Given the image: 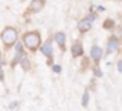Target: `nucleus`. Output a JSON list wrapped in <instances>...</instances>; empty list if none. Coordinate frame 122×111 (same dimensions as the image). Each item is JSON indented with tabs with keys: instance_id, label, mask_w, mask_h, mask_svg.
<instances>
[{
	"instance_id": "1",
	"label": "nucleus",
	"mask_w": 122,
	"mask_h": 111,
	"mask_svg": "<svg viewBox=\"0 0 122 111\" xmlns=\"http://www.w3.org/2000/svg\"><path fill=\"white\" fill-rule=\"evenodd\" d=\"M16 39H17V30L15 28H6L2 32V40L7 48H10L16 42Z\"/></svg>"
},
{
	"instance_id": "2",
	"label": "nucleus",
	"mask_w": 122,
	"mask_h": 111,
	"mask_svg": "<svg viewBox=\"0 0 122 111\" xmlns=\"http://www.w3.org/2000/svg\"><path fill=\"white\" fill-rule=\"evenodd\" d=\"M23 40H25V45L27 48H30V49H36L40 45V36H39L37 32H29V33H26L25 38H23Z\"/></svg>"
},
{
	"instance_id": "3",
	"label": "nucleus",
	"mask_w": 122,
	"mask_h": 111,
	"mask_svg": "<svg viewBox=\"0 0 122 111\" xmlns=\"http://www.w3.org/2000/svg\"><path fill=\"white\" fill-rule=\"evenodd\" d=\"M43 6H45V0H33V2L30 3V6H29V10L39 12V10H42Z\"/></svg>"
},
{
	"instance_id": "4",
	"label": "nucleus",
	"mask_w": 122,
	"mask_h": 111,
	"mask_svg": "<svg viewBox=\"0 0 122 111\" xmlns=\"http://www.w3.org/2000/svg\"><path fill=\"white\" fill-rule=\"evenodd\" d=\"M91 56L93 58V61H101V58H102V49L99 48V46H93L92 48V50H91Z\"/></svg>"
},
{
	"instance_id": "5",
	"label": "nucleus",
	"mask_w": 122,
	"mask_h": 111,
	"mask_svg": "<svg viewBox=\"0 0 122 111\" xmlns=\"http://www.w3.org/2000/svg\"><path fill=\"white\" fill-rule=\"evenodd\" d=\"M118 48H119V40H118L116 38H112V39L108 42V52H109V53H111V52H115Z\"/></svg>"
},
{
	"instance_id": "6",
	"label": "nucleus",
	"mask_w": 122,
	"mask_h": 111,
	"mask_svg": "<svg viewBox=\"0 0 122 111\" xmlns=\"http://www.w3.org/2000/svg\"><path fill=\"white\" fill-rule=\"evenodd\" d=\"M55 40L57 42V45L62 48V49L65 48V42H66V36H65V33H62V32L56 33V35H55Z\"/></svg>"
},
{
	"instance_id": "7",
	"label": "nucleus",
	"mask_w": 122,
	"mask_h": 111,
	"mask_svg": "<svg viewBox=\"0 0 122 111\" xmlns=\"http://www.w3.org/2000/svg\"><path fill=\"white\" fill-rule=\"evenodd\" d=\"M91 26H92V23H91L88 19L81 20V22L78 23V29H79L81 32H86V30H89V29H91Z\"/></svg>"
},
{
	"instance_id": "8",
	"label": "nucleus",
	"mask_w": 122,
	"mask_h": 111,
	"mask_svg": "<svg viewBox=\"0 0 122 111\" xmlns=\"http://www.w3.org/2000/svg\"><path fill=\"white\" fill-rule=\"evenodd\" d=\"M72 53H73V56H81V55L83 53V48H82L81 42L73 43V46H72Z\"/></svg>"
},
{
	"instance_id": "9",
	"label": "nucleus",
	"mask_w": 122,
	"mask_h": 111,
	"mask_svg": "<svg viewBox=\"0 0 122 111\" xmlns=\"http://www.w3.org/2000/svg\"><path fill=\"white\" fill-rule=\"evenodd\" d=\"M42 53H45L46 55V56H52V55H53V50H52V45L47 42L46 45H43L42 46Z\"/></svg>"
},
{
	"instance_id": "10",
	"label": "nucleus",
	"mask_w": 122,
	"mask_h": 111,
	"mask_svg": "<svg viewBox=\"0 0 122 111\" xmlns=\"http://www.w3.org/2000/svg\"><path fill=\"white\" fill-rule=\"evenodd\" d=\"M88 101H89V94H88V91L83 94V97H82V105L83 107H88Z\"/></svg>"
},
{
	"instance_id": "11",
	"label": "nucleus",
	"mask_w": 122,
	"mask_h": 111,
	"mask_svg": "<svg viewBox=\"0 0 122 111\" xmlns=\"http://www.w3.org/2000/svg\"><path fill=\"white\" fill-rule=\"evenodd\" d=\"M103 28H105V29H111V28H113V22H112L111 19H108V20L105 22V25H103Z\"/></svg>"
},
{
	"instance_id": "12",
	"label": "nucleus",
	"mask_w": 122,
	"mask_h": 111,
	"mask_svg": "<svg viewBox=\"0 0 122 111\" xmlns=\"http://www.w3.org/2000/svg\"><path fill=\"white\" fill-rule=\"evenodd\" d=\"M22 65L25 67V69H27V68H29V62H27V59H26V58L22 61Z\"/></svg>"
},
{
	"instance_id": "13",
	"label": "nucleus",
	"mask_w": 122,
	"mask_h": 111,
	"mask_svg": "<svg viewBox=\"0 0 122 111\" xmlns=\"http://www.w3.org/2000/svg\"><path fill=\"white\" fill-rule=\"evenodd\" d=\"M22 49H23L22 43H17V46H16V50H17V52H22Z\"/></svg>"
},
{
	"instance_id": "14",
	"label": "nucleus",
	"mask_w": 122,
	"mask_h": 111,
	"mask_svg": "<svg viewBox=\"0 0 122 111\" xmlns=\"http://www.w3.org/2000/svg\"><path fill=\"white\" fill-rule=\"evenodd\" d=\"M53 71L55 72H60V67L59 65H53Z\"/></svg>"
},
{
	"instance_id": "15",
	"label": "nucleus",
	"mask_w": 122,
	"mask_h": 111,
	"mask_svg": "<svg viewBox=\"0 0 122 111\" xmlns=\"http://www.w3.org/2000/svg\"><path fill=\"white\" fill-rule=\"evenodd\" d=\"M88 20L92 23V20H95V15H89V16H88Z\"/></svg>"
},
{
	"instance_id": "16",
	"label": "nucleus",
	"mask_w": 122,
	"mask_h": 111,
	"mask_svg": "<svg viewBox=\"0 0 122 111\" xmlns=\"http://www.w3.org/2000/svg\"><path fill=\"white\" fill-rule=\"evenodd\" d=\"M118 69H119V72H122V59L118 62Z\"/></svg>"
},
{
	"instance_id": "17",
	"label": "nucleus",
	"mask_w": 122,
	"mask_h": 111,
	"mask_svg": "<svg viewBox=\"0 0 122 111\" xmlns=\"http://www.w3.org/2000/svg\"><path fill=\"white\" fill-rule=\"evenodd\" d=\"M5 78V74H3V69H2V67H0V79H3Z\"/></svg>"
}]
</instances>
